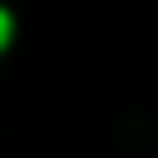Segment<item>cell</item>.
Instances as JSON below:
<instances>
[{"label": "cell", "mask_w": 158, "mask_h": 158, "mask_svg": "<svg viewBox=\"0 0 158 158\" xmlns=\"http://www.w3.org/2000/svg\"><path fill=\"white\" fill-rule=\"evenodd\" d=\"M5 40H10V15L0 10V49H5Z\"/></svg>", "instance_id": "6da1fadb"}]
</instances>
